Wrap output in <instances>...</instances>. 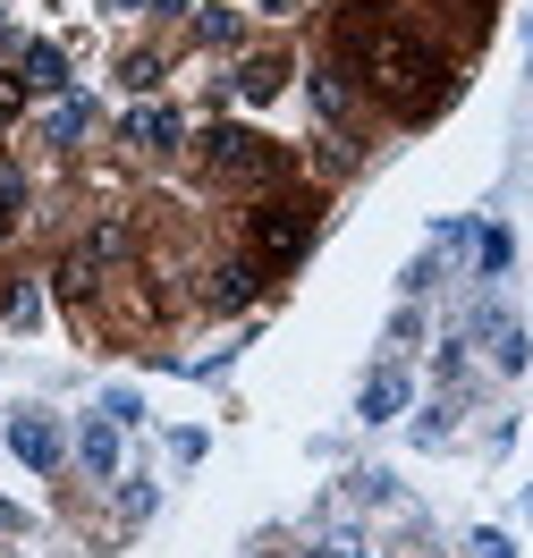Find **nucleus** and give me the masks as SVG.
<instances>
[{
  "label": "nucleus",
  "instance_id": "23",
  "mask_svg": "<svg viewBox=\"0 0 533 558\" xmlns=\"http://www.w3.org/2000/svg\"><path fill=\"white\" fill-rule=\"evenodd\" d=\"M110 9H128V0H110Z\"/></svg>",
  "mask_w": 533,
  "mask_h": 558
},
{
  "label": "nucleus",
  "instance_id": "8",
  "mask_svg": "<svg viewBox=\"0 0 533 558\" xmlns=\"http://www.w3.org/2000/svg\"><path fill=\"white\" fill-rule=\"evenodd\" d=\"M17 76H26V94H69V51L35 35L26 51H17Z\"/></svg>",
  "mask_w": 533,
  "mask_h": 558
},
{
  "label": "nucleus",
  "instance_id": "10",
  "mask_svg": "<svg viewBox=\"0 0 533 558\" xmlns=\"http://www.w3.org/2000/svg\"><path fill=\"white\" fill-rule=\"evenodd\" d=\"M76 457H85V474H94V483H110V474H119V423L94 415L85 432H76Z\"/></svg>",
  "mask_w": 533,
  "mask_h": 558
},
{
  "label": "nucleus",
  "instance_id": "22",
  "mask_svg": "<svg viewBox=\"0 0 533 558\" xmlns=\"http://www.w3.org/2000/svg\"><path fill=\"white\" fill-rule=\"evenodd\" d=\"M305 558H348V542H330V550H305Z\"/></svg>",
  "mask_w": 533,
  "mask_h": 558
},
{
  "label": "nucleus",
  "instance_id": "5",
  "mask_svg": "<svg viewBox=\"0 0 533 558\" xmlns=\"http://www.w3.org/2000/svg\"><path fill=\"white\" fill-rule=\"evenodd\" d=\"M213 288H204V305H220V314H238V305H254L263 296V263L254 254H229V263H213Z\"/></svg>",
  "mask_w": 533,
  "mask_h": 558
},
{
  "label": "nucleus",
  "instance_id": "3",
  "mask_svg": "<svg viewBox=\"0 0 533 558\" xmlns=\"http://www.w3.org/2000/svg\"><path fill=\"white\" fill-rule=\"evenodd\" d=\"M195 161H204L220 186H263V195H271V186L288 178V144H271V136H254V128H229V119H220V128L195 136Z\"/></svg>",
  "mask_w": 533,
  "mask_h": 558
},
{
  "label": "nucleus",
  "instance_id": "7",
  "mask_svg": "<svg viewBox=\"0 0 533 558\" xmlns=\"http://www.w3.org/2000/svg\"><path fill=\"white\" fill-rule=\"evenodd\" d=\"M474 339L492 348L499 373H525V322L517 314H492V305H483V314H474Z\"/></svg>",
  "mask_w": 533,
  "mask_h": 558
},
{
  "label": "nucleus",
  "instance_id": "9",
  "mask_svg": "<svg viewBox=\"0 0 533 558\" xmlns=\"http://www.w3.org/2000/svg\"><path fill=\"white\" fill-rule=\"evenodd\" d=\"M288 76H296V69H288V51H246L229 85H238L246 102H271V94H280V85H288Z\"/></svg>",
  "mask_w": 533,
  "mask_h": 558
},
{
  "label": "nucleus",
  "instance_id": "20",
  "mask_svg": "<svg viewBox=\"0 0 533 558\" xmlns=\"http://www.w3.org/2000/svg\"><path fill=\"white\" fill-rule=\"evenodd\" d=\"M144 9H153V17H186L195 0H144Z\"/></svg>",
  "mask_w": 533,
  "mask_h": 558
},
{
  "label": "nucleus",
  "instance_id": "12",
  "mask_svg": "<svg viewBox=\"0 0 533 558\" xmlns=\"http://www.w3.org/2000/svg\"><path fill=\"white\" fill-rule=\"evenodd\" d=\"M85 128H94V102H76V94H60V102H51V119H43V144H76Z\"/></svg>",
  "mask_w": 533,
  "mask_h": 558
},
{
  "label": "nucleus",
  "instance_id": "18",
  "mask_svg": "<svg viewBox=\"0 0 533 558\" xmlns=\"http://www.w3.org/2000/svg\"><path fill=\"white\" fill-rule=\"evenodd\" d=\"M26 102H35V94H26V76L9 69V76H0V119H17V110H26Z\"/></svg>",
  "mask_w": 533,
  "mask_h": 558
},
{
  "label": "nucleus",
  "instance_id": "21",
  "mask_svg": "<svg viewBox=\"0 0 533 558\" xmlns=\"http://www.w3.org/2000/svg\"><path fill=\"white\" fill-rule=\"evenodd\" d=\"M0 314H17V288H9V279H0Z\"/></svg>",
  "mask_w": 533,
  "mask_h": 558
},
{
  "label": "nucleus",
  "instance_id": "16",
  "mask_svg": "<svg viewBox=\"0 0 533 558\" xmlns=\"http://www.w3.org/2000/svg\"><path fill=\"white\" fill-rule=\"evenodd\" d=\"M508 254H517V245H508V229H483V238H474V263H483V279L508 271Z\"/></svg>",
  "mask_w": 533,
  "mask_h": 558
},
{
  "label": "nucleus",
  "instance_id": "1",
  "mask_svg": "<svg viewBox=\"0 0 533 558\" xmlns=\"http://www.w3.org/2000/svg\"><path fill=\"white\" fill-rule=\"evenodd\" d=\"M348 76L390 110V119H407V128H424L432 110L449 102V60H440L424 35H407V26H381V35L348 60Z\"/></svg>",
  "mask_w": 533,
  "mask_h": 558
},
{
  "label": "nucleus",
  "instance_id": "4",
  "mask_svg": "<svg viewBox=\"0 0 533 558\" xmlns=\"http://www.w3.org/2000/svg\"><path fill=\"white\" fill-rule=\"evenodd\" d=\"M9 449H17V465H26V474H60L69 432H60L51 415H17V423H9Z\"/></svg>",
  "mask_w": 533,
  "mask_h": 558
},
{
  "label": "nucleus",
  "instance_id": "2",
  "mask_svg": "<svg viewBox=\"0 0 533 558\" xmlns=\"http://www.w3.org/2000/svg\"><path fill=\"white\" fill-rule=\"evenodd\" d=\"M322 229V195L314 186H271V195H254L246 204V254L263 271H288Z\"/></svg>",
  "mask_w": 533,
  "mask_h": 558
},
{
  "label": "nucleus",
  "instance_id": "17",
  "mask_svg": "<svg viewBox=\"0 0 533 558\" xmlns=\"http://www.w3.org/2000/svg\"><path fill=\"white\" fill-rule=\"evenodd\" d=\"M195 35H204V43H238V9H204Z\"/></svg>",
  "mask_w": 533,
  "mask_h": 558
},
{
  "label": "nucleus",
  "instance_id": "19",
  "mask_svg": "<svg viewBox=\"0 0 533 558\" xmlns=\"http://www.w3.org/2000/svg\"><path fill=\"white\" fill-rule=\"evenodd\" d=\"M474 550H483V558H517L508 542H499V533H474Z\"/></svg>",
  "mask_w": 533,
  "mask_h": 558
},
{
  "label": "nucleus",
  "instance_id": "11",
  "mask_svg": "<svg viewBox=\"0 0 533 558\" xmlns=\"http://www.w3.org/2000/svg\"><path fill=\"white\" fill-rule=\"evenodd\" d=\"M398 407H407V364H381V373H373V381H364V423H390Z\"/></svg>",
  "mask_w": 533,
  "mask_h": 558
},
{
  "label": "nucleus",
  "instance_id": "6",
  "mask_svg": "<svg viewBox=\"0 0 533 558\" xmlns=\"http://www.w3.org/2000/svg\"><path fill=\"white\" fill-rule=\"evenodd\" d=\"M119 144H136V153H178V144H186V119H178L170 102H144V110H128Z\"/></svg>",
  "mask_w": 533,
  "mask_h": 558
},
{
  "label": "nucleus",
  "instance_id": "15",
  "mask_svg": "<svg viewBox=\"0 0 533 558\" xmlns=\"http://www.w3.org/2000/svg\"><path fill=\"white\" fill-rule=\"evenodd\" d=\"M161 51H128V60H119V85H128V94H153V85H161Z\"/></svg>",
  "mask_w": 533,
  "mask_h": 558
},
{
  "label": "nucleus",
  "instance_id": "14",
  "mask_svg": "<svg viewBox=\"0 0 533 558\" xmlns=\"http://www.w3.org/2000/svg\"><path fill=\"white\" fill-rule=\"evenodd\" d=\"M17 220H26V178H17L9 161H0V245L17 238Z\"/></svg>",
  "mask_w": 533,
  "mask_h": 558
},
{
  "label": "nucleus",
  "instance_id": "13",
  "mask_svg": "<svg viewBox=\"0 0 533 558\" xmlns=\"http://www.w3.org/2000/svg\"><path fill=\"white\" fill-rule=\"evenodd\" d=\"M314 110L330 119V128H339V119L355 110V85H348V69H322V76H314Z\"/></svg>",
  "mask_w": 533,
  "mask_h": 558
}]
</instances>
